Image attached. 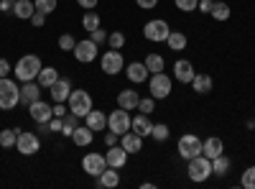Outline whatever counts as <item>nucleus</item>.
<instances>
[{
    "mask_svg": "<svg viewBox=\"0 0 255 189\" xmlns=\"http://www.w3.org/2000/svg\"><path fill=\"white\" fill-rule=\"evenodd\" d=\"M41 72V59L36 54H26V56H20L18 59V64L13 67V74L20 79V82H31L36 79Z\"/></svg>",
    "mask_w": 255,
    "mask_h": 189,
    "instance_id": "f257e3e1",
    "label": "nucleus"
},
{
    "mask_svg": "<svg viewBox=\"0 0 255 189\" xmlns=\"http://www.w3.org/2000/svg\"><path fill=\"white\" fill-rule=\"evenodd\" d=\"M20 102V87L13 79L0 77V110H13Z\"/></svg>",
    "mask_w": 255,
    "mask_h": 189,
    "instance_id": "f03ea898",
    "label": "nucleus"
},
{
    "mask_svg": "<svg viewBox=\"0 0 255 189\" xmlns=\"http://www.w3.org/2000/svg\"><path fill=\"white\" fill-rule=\"evenodd\" d=\"M186 174H189L191 182H204V179H209V174H212V159H207L204 154H199V156H194V159H189Z\"/></svg>",
    "mask_w": 255,
    "mask_h": 189,
    "instance_id": "7ed1b4c3",
    "label": "nucleus"
},
{
    "mask_svg": "<svg viewBox=\"0 0 255 189\" xmlns=\"http://www.w3.org/2000/svg\"><path fill=\"white\" fill-rule=\"evenodd\" d=\"M67 102H69V113H74L79 118H84V115L92 110V95L87 90H72V95H69Z\"/></svg>",
    "mask_w": 255,
    "mask_h": 189,
    "instance_id": "20e7f679",
    "label": "nucleus"
},
{
    "mask_svg": "<svg viewBox=\"0 0 255 189\" xmlns=\"http://www.w3.org/2000/svg\"><path fill=\"white\" fill-rule=\"evenodd\" d=\"M148 90H151V97L153 100H163L171 95L174 85H171V79H168V74L158 72V74H151V82H148Z\"/></svg>",
    "mask_w": 255,
    "mask_h": 189,
    "instance_id": "39448f33",
    "label": "nucleus"
},
{
    "mask_svg": "<svg viewBox=\"0 0 255 189\" xmlns=\"http://www.w3.org/2000/svg\"><path fill=\"white\" fill-rule=\"evenodd\" d=\"M130 123H133L130 110H123V108H118V110H113V113L108 115V128H110L113 133H118V136H123V133L130 131Z\"/></svg>",
    "mask_w": 255,
    "mask_h": 189,
    "instance_id": "423d86ee",
    "label": "nucleus"
},
{
    "mask_svg": "<svg viewBox=\"0 0 255 189\" xmlns=\"http://www.w3.org/2000/svg\"><path fill=\"white\" fill-rule=\"evenodd\" d=\"M100 67H102V72L105 74H120L123 69H125V61H123V54L118 51V49H110V51H105L102 54V59H100Z\"/></svg>",
    "mask_w": 255,
    "mask_h": 189,
    "instance_id": "0eeeda50",
    "label": "nucleus"
},
{
    "mask_svg": "<svg viewBox=\"0 0 255 189\" xmlns=\"http://www.w3.org/2000/svg\"><path fill=\"white\" fill-rule=\"evenodd\" d=\"M202 154V138L199 136H194V133H186V136H181L179 138V156L181 159H194V156H199Z\"/></svg>",
    "mask_w": 255,
    "mask_h": 189,
    "instance_id": "6e6552de",
    "label": "nucleus"
},
{
    "mask_svg": "<svg viewBox=\"0 0 255 189\" xmlns=\"http://www.w3.org/2000/svg\"><path fill=\"white\" fill-rule=\"evenodd\" d=\"M168 33H171V31H168V23H166V20H161V18H153V20H148V23L143 26V36L148 41H156V44L166 41Z\"/></svg>",
    "mask_w": 255,
    "mask_h": 189,
    "instance_id": "1a4fd4ad",
    "label": "nucleus"
},
{
    "mask_svg": "<svg viewBox=\"0 0 255 189\" xmlns=\"http://www.w3.org/2000/svg\"><path fill=\"white\" fill-rule=\"evenodd\" d=\"M100 54V46L95 44L92 38H84V41H77V46H74V56L77 61H82V64H90V61H95Z\"/></svg>",
    "mask_w": 255,
    "mask_h": 189,
    "instance_id": "9d476101",
    "label": "nucleus"
},
{
    "mask_svg": "<svg viewBox=\"0 0 255 189\" xmlns=\"http://www.w3.org/2000/svg\"><path fill=\"white\" fill-rule=\"evenodd\" d=\"M15 149L23 154V156H33L38 149H41V141L36 133H28V131H20L18 133V141H15Z\"/></svg>",
    "mask_w": 255,
    "mask_h": 189,
    "instance_id": "9b49d317",
    "label": "nucleus"
},
{
    "mask_svg": "<svg viewBox=\"0 0 255 189\" xmlns=\"http://www.w3.org/2000/svg\"><path fill=\"white\" fill-rule=\"evenodd\" d=\"M82 169L87 172V177H100L105 169H108V159L102 154H87L82 159Z\"/></svg>",
    "mask_w": 255,
    "mask_h": 189,
    "instance_id": "f8f14e48",
    "label": "nucleus"
},
{
    "mask_svg": "<svg viewBox=\"0 0 255 189\" xmlns=\"http://www.w3.org/2000/svg\"><path fill=\"white\" fill-rule=\"evenodd\" d=\"M28 113L36 123H49L54 118V105H46L44 100H36V102L28 105Z\"/></svg>",
    "mask_w": 255,
    "mask_h": 189,
    "instance_id": "ddd939ff",
    "label": "nucleus"
},
{
    "mask_svg": "<svg viewBox=\"0 0 255 189\" xmlns=\"http://www.w3.org/2000/svg\"><path fill=\"white\" fill-rule=\"evenodd\" d=\"M194 64H191L189 59H179L176 64H174V77L179 82H184V85H191V79H194Z\"/></svg>",
    "mask_w": 255,
    "mask_h": 189,
    "instance_id": "4468645a",
    "label": "nucleus"
},
{
    "mask_svg": "<svg viewBox=\"0 0 255 189\" xmlns=\"http://www.w3.org/2000/svg\"><path fill=\"white\" fill-rule=\"evenodd\" d=\"M125 74H128V79L133 82V85H140V82H145L148 79V67H145V61H130L128 64V69H125Z\"/></svg>",
    "mask_w": 255,
    "mask_h": 189,
    "instance_id": "2eb2a0df",
    "label": "nucleus"
},
{
    "mask_svg": "<svg viewBox=\"0 0 255 189\" xmlns=\"http://www.w3.org/2000/svg\"><path fill=\"white\" fill-rule=\"evenodd\" d=\"M41 87L36 79H31V82H23V87H20V102L23 105H31V102H36V100H41Z\"/></svg>",
    "mask_w": 255,
    "mask_h": 189,
    "instance_id": "dca6fc26",
    "label": "nucleus"
},
{
    "mask_svg": "<svg viewBox=\"0 0 255 189\" xmlns=\"http://www.w3.org/2000/svg\"><path fill=\"white\" fill-rule=\"evenodd\" d=\"M49 90H51V100H54V102H67V100H69V95H72V85H69V79H61V77L54 82V85H51Z\"/></svg>",
    "mask_w": 255,
    "mask_h": 189,
    "instance_id": "f3484780",
    "label": "nucleus"
},
{
    "mask_svg": "<svg viewBox=\"0 0 255 189\" xmlns=\"http://www.w3.org/2000/svg\"><path fill=\"white\" fill-rule=\"evenodd\" d=\"M120 146H123L128 154H138V151L143 149V138H140L135 131H128V133L120 136Z\"/></svg>",
    "mask_w": 255,
    "mask_h": 189,
    "instance_id": "a211bd4d",
    "label": "nucleus"
},
{
    "mask_svg": "<svg viewBox=\"0 0 255 189\" xmlns=\"http://www.w3.org/2000/svg\"><path fill=\"white\" fill-rule=\"evenodd\" d=\"M105 159H108V166H113V169H123L125 161H128V151L123 149V146H110Z\"/></svg>",
    "mask_w": 255,
    "mask_h": 189,
    "instance_id": "6ab92c4d",
    "label": "nucleus"
},
{
    "mask_svg": "<svg viewBox=\"0 0 255 189\" xmlns=\"http://www.w3.org/2000/svg\"><path fill=\"white\" fill-rule=\"evenodd\" d=\"M222 151H225V143H222V138L212 136V138L202 141V154H204L207 159H217V156H220Z\"/></svg>",
    "mask_w": 255,
    "mask_h": 189,
    "instance_id": "aec40b11",
    "label": "nucleus"
},
{
    "mask_svg": "<svg viewBox=\"0 0 255 189\" xmlns=\"http://www.w3.org/2000/svg\"><path fill=\"white\" fill-rule=\"evenodd\" d=\"M130 131H135L140 138H145V136H151V131H153V123H151V118H148L145 113H140V115H135V118H133V123H130Z\"/></svg>",
    "mask_w": 255,
    "mask_h": 189,
    "instance_id": "412c9836",
    "label": "nucleus"
},
{
    "mask_svg": "<svg viewBox=\"0 0 255 189\" xmlns=\"http://www.w3.org/2000/svg\"><path fill=\"white\" fill-rule=\"evenodd\" d=\"M138 102H140V97L135 90H123L118 95V108H123V110H138Z\"/></svg>",
    "mask_w": 255,
    "mask_h": 189,
    "instance_id": "4be33fe9",
    "label": "nucleus"
},
{
    "mask_svg": "<svg viewBox=\"0 0 255 189\" xmlns=\"http://www.w3.org/2000/svg\"><path fill=\"white\" fill-rule=\"evenodd\" d=\"M84 120H87L90 131H105V128H108V115L100 113V110H90L87 115H84Z\"/></svg>",
    "mask_w": 255,
    "mask_h": 189,
    "instance_id": "5701e85b",
    "label": "nucleus"
},
{
    "mask_svg": "<svg viewBox=\"0 0 255 189\" xmlns=\"http://www.w3.org/2000/svg\"><path fill=\"white\" fill-rule=\"evenodd\" d=\"M36 13V5L31 0H15L13 3V15L20 18V20H31V15Z\"/></svg>",
    "mask_w": 255,
    "mask_h": 189,
    "instance_id": "b1692460",
    "label": "nucleus"
},
{
    "mask_svg": "<svg viewBox=\"0 0 255 189\" xmlns=\"http://www.w3.org/2000/svg\"><path fill=\"white\" fill-rule=\"evenodd\" d=\"M72 141H74L77 146H82V149H84V146H90V143L95 141V131H90L87 125H77L74 133H72Z\"/></svg>",
    "mask_w": 255,
    "mask_h": 189,
    "instance_id": "393cba45",
    "label": "nucleus"
},
{
    "mask_svg": "<svg viewBox=\"0 0 255 189\" xmlns=\"http://www.w3.org/2000/svg\"><path fill=\"white\" fill-rule=\"evenodd\" d=\"M120 184V174H118V169H113V166H108L100 177H97V187H118Z\"/></svg>",
    "mask_w": 255,
    "mask_h": 189,
    "instance_id": "a878e982",
    "label": "nucleus"
},
{
    "mask_svg": "<svg viewBox=\"0 0 255 189\" xmlns=\"http://www.w3.org/2000/svg\"><path fill=\"white\" fill-rule=\"evenodd\" d=\"M191 90H194L197 95L212 92V77L209 74H194V79H191Z\"/></svg>",
    "mask_w": 255,
    "mask_h": 189,
    "instance_id": "bb28decb",
    "label": "nucleus"
},
{
    "mask_svg": "<svg viewBox=\"0 0 255 189\" xmlns=\"http://www.w3.org/2000/svg\"><path fill=\"white\" fill-rule=\"evenodd\" d=\"M56 79H59V72H56L54 67H41V72H38V77H36V82H38L41 87H46V90L54 85Z\"/></svg>",
    "mask_w": 255,
    "mask_h": 189,
    "instance_id": "cd10ccee",
    "label": "nucleus"
},
{
    "mask_svg": "<svg viewBox=\"0 0 255 189\" xmlns=\"http://www.w3.org/2000/svg\"><path fill=\"white\" fill-rule=\"evenodd\" d=\"M166 44H168V49H171V51H184L186 49V33L171 31V33H168V38H166Z\"/></svg>",
    "mask_w": 255,
    "mask_h": 189,
    "instance_id": "c85d7f7f",
    "label": "nucleus"
},
{
    "mask_svg": "<svg viewBox=\"0 0 255 189\" xmlns=\"http://www.w3.org/2000/svg\"><path fill=\"white\" fill-rule=\"evenodd\" d=\"M145 67H148V72H151V74L163 72V69H166L163 56H161V54H148V56H145Z\"/></svg>",
    "mask_w": 255,
    "mask_h": 189,
    "instance_id": "c756f323",
    "label": "nucleus"
},
{
    "mask_svg": "<svg viewBox=\"0 0 255 189\" xmlns=\"http://www.w3.org/2000/svg\"><path fill=\"white\" fill-rule=\"evenodd\" d=\"M230 172V159L225 154H220L217 159H212V174H217V177H225Z\"/></svg>",
    "mask_w": 255,
    "mask_h": 189,
    "instance_id": "7c9ffc66",
    "label": "nucleus"
},
{
    "mask_svg": "<svg viewBox=\"0 0 255 189\" xmlns=\"http://www.w3.org/2000/svg\"><path fill=\"white\" fill-rule=\"evenodd\" d=\"M212 18L215 20H227L230 18V5L222 3V0H215V3H212Z\"/></svg>",
    "mask_w": 255,
    "mask_h": 189,
    "instance_id": "2f4dec72",
    "label": "nucleus"
},
{
    "mask_svg": "<svg viewBox=\"0 0 255 189\" xmlns=\"http://www.w3.org/2000/svg\"><path fill=\"white\" fill-rule=\"evenodd\" d=\"M18 128H5V131H0V146L3 149H10V146H15V141H18Z\"/></svg>",
    "mask_w": 255,
    "mask_h": 189,
    "instance_id": "473e14b6",
    "label": "nucleus"
},
{
    "mask_svg": "<svg viewBox=\"0 0 255 189\" xmlns=\"http://www.w3.org/2000/svg\"><path fill=\"white\" fill-rule=\"evenodd\" d=\"M82 28H84V31H95V28H100V15H97L95 10H84Z\"/></svg>",
    "mask_w": 255,
    "mask_h": 189,
    "instance_id": "72a5a7b5",
    "label": "nucleus"
},
{
    "mask_svg": "<svg viewBox=\"0 0 255 189\" xmlns=\"http://www.w3.org/2000/svg\"><path fill=\"white\" fill-rule=\"evenodd\" d=\"M79 120H82V118H79V115H74V113H69V115H64V128H61V133L72 138L74 128H77V125H79Z\"/></svg>",
    "mask_w": 255,
    "mask_h": 189,
    "instance_id": "f704fd0d",
    "label": "nucleus"
},
{
    "mask_svg": "<svg viewBox=\"0 0 255 189\" xmlns=\"http://www.w3.org/2000/svg\"><path fill=\"white\" fill-rule=\"evenodd\" d=\"M33 5H36V10H38V13L51 15V13L56 10V5H59V0H33Z\"/></svg>",
    "mask_w": 255,
    "mask_h": 189,
    "instance_id": "c9c22d12",
    "label": "nucleus"
},
{
    "mask_svg": "<svg viewBox=\"0 0 255 189\" xmlns=\"http://www.w3.org/2000/svg\"><path fill=\"white\" fill-rule=\"evenodd\" d=\"M240 184H243L245 189H255V166H248V169L243 172V179H240Z\"/></svg>",
    "mask_w": 255,
    "mask_h": 189,
    "instance_id": "e433bc0d",
    "label": "nucleus"
},
{
    "mask_svg": "<svg viewBox=\"0 0 255 189\" xmlns=\"http://www.w3.org/2000/svg\"><path fill=\"white\" fill-rule=\"evenodd\" d=\"M74 46H77V41H74L72 33L59 36V49H61V51H74Z\"/></svg>",
    "mask_w": 255,
    "mask_h": 189,
    "instance_id": "4c0bfd02",
    "label": "nucleus"
},
{
    "mask_svg": "<svg viewBox=\"0 0 255 189\" xmlns=\"http://www.w3.org/2000/svg\"><path fill=\"white\" fill-rule=\"evenodd\" d=\"M168 125H163V123H153V131H151V136L156 138V141H166L168 138Z\"/></svg>",
    "mask_w": 255,
    "mask_h": 189,
    "instance_id": "58836bf2",
    "label": "nucleus"
},
{
    "mask_svg": "<svg viewBox=\"0 0 255 189\" xmlns=\"http://www.w3.org/2000/svg\"><path fill=\"white\" fill-rule=\"evenodd\" d=\"M108 46H110V49H123V46H125V36H123L120 31L110 33V36H108Z\"/></svg>",
    "mask_w": 255,
    "mask_h": 189,
    "instance_id": "ea45409f",
    "label": "nucleus"
},
{
    "mask_svg": "<svg viewBox=\"0 0 255 189\" xmlns=\"http://www.w3.org/2000/svg\"><path fill=\"white\" fill-rule=\"evenodd\" d=\"M138 110H140V113H145V115H151V113L156 110V102H153V97H140V102H138Z\"/></svg>",
    "mask_w": 255,
    "mask_h": 189,
    "instance_id": "a19ab883",
    "label": "nucleus"
},
{
    "mask_svg": "<svg viewBox=\"0 0 255 189\" xmlns=\"http://www.w3.org/2000/svg\"><path fill=\"white\" fill-rule=\"evenodd\" d=\"M174 3H176V8H179L181 13H191V10H197L199 0H174Z\"/></svg>",
    "mask_w": 255,
    "mask_h": 189,
    "instance_id": "79ce46f5",
    "label": "nucleus"
},
{
    "mask_svg": "<svg viewBox=\"0 0 255 189\" xmlns=\"http://www.w3.org/2000/svg\"><path fill=\"white\" fill-rule=\"evenodd\" d=\"M90 38L95 41L97 46H102V44H108V33H105L102 28H95V31H90Z\"/></svg>",
    "mask_w": 255,
    "mask_h": 189,
    "instance_id": "37998d69",
    "label": "nucleus"
},
{
    "mask_svg": "<svg viewBox=\"0 0 255 189\" xmlns=\"http://www.w3.org/2000/svg\"><path fill=\"white\" fill-rule=\"evenodd\" d=\"M31 23H33L36 28H41V26L46 23V13H38V10H36V13L31 15Z\"/></svg>",
    "mask_w": 255,
    "mask_h": 189,
    "instance_id": "c03bdc74",
    "label": "nucleus"
},
{
    "mask_svg": "<svg viewBox=\"0 0 255 189\" xmlns=\"http://www.w3.org/2000/svg\"><path fill=\"white\" fill-rule=\"evenodd\" d=\"M138 3V8H143V10H153L156 5H158V0H135Z\"/></svg>",
    "mask_w": 255,
    "mask_h": 189,
    "instance_id": "a18cd8bd",
    "label": "nucleus"
},
{
    "mask_svg": "<svg viewBox=\"0 0 255 189\" xmlns=\"http://www.w3.org/2000/svg\"><path fill=\"white\" fill-rule=\"evenodd\" d=\"M10 72H13L10 61H8V59H0V77H8Z\"/></svg>",
    "mask_w": 255,
    "mask_h": 189,
    "instance_id": "49530a36",
    "label": "nucleus"
},
{
    "mask_svg": "<svg viewBox=\"0 0 255 189\" xmlns=\"http://www.w3.org/2000/svg\"><path fill=\"white\" fill-rule=\"evenodd\" d=\"M212 3H215V0H199L197 10H202V13H212Z\"/></svg>",
    "mask_w": 255,
    "mask_h": 189,
    "instance_id": "de8ad7c7",
    "label": "nucleus"
},
{
    "mask_svg": "<svg viewBox=\"0 0 255 189\" xmlns=\"http://www.w3.org/2000/svg\"><path fill=\"white\" fill-rule=\"evenodd\" d=\"M77 3H79V8H84V10L97 8V0H77Z\"/></svg>",
    "mask_w": 255,
    "mask_h": 189,
    "instance_id": "09e8293b",
    "label": "nucleus"
},
{
    "mask_svg": "<svg viewBox=\"0 0 255 189\" xmlns=\"http://www.w3.org/2000/svg\"><path fill=\"white\" fill-rule=\"evenodd\" d=\"M54 115H56V118H64V115H67V108H64V102H56V105H54Z\"/></svg>",
    "mask_w": 255,
    "mask_h": 189,
    "instance_id": "8fccbe9b",
    "label": "nucleus"
},
{
    "mask_svg": "<svg viewBox=\"0 0 255 189\" xmlns=\"http://www.w3.org/2000/svg\"><path fill=\"white\" fill-rule=\"evenodd\" d=\"M118 138H120V136H118V133H113V131H110V133H108V136H105V143H108V146H118Z\"/></svg>",
    "mask_w": 255,
    "mask_h": 189,
    "instance_id": "3c124183",
    "label": "nucleus"
},
{
    "mask_svg": "<svg viewBox=\"0 0 255 189\" xmlns=\"http://www.w3.org/2000/svg\"><path fill=\"white\" fill-rule=\"evenodd\" d=\"M0 10H10L13 13V0H0Z\"/></svg>",
    "mask_w": 255,
    "mask_h": 189,
    "instance_id": "603ef678",
    "label": "nucleus"
},
{
    "mask_svg": "<svg viewBox=\"0 0 255 189\" xmlns=\"http://www.w3.org/2000/svg\"><path fill=\"white\" fill-rule=\"evenodd\" d=\"M253 125H255V118H253Z\"/></svg>",
    "mask_w": 255,
    "mask_h": 189,
    "instance_id": "864d4df0",
    "label": "nucleus"
},
{
    "mask_svg": "<svg viewBox=\"0 0 255 189\" xmlns=\"http://www.w3.org/2000/svg\"><path fill=\"white\" fill-rule=\"evenodd\" d=\"M13 3H15V0H13Z\"/></svg>",
    "mask_w": 255,
    "mask_h": 189,
    "instance_id": "5fc2aeb1",
    "label": "nucleus"
}]
</instances>
